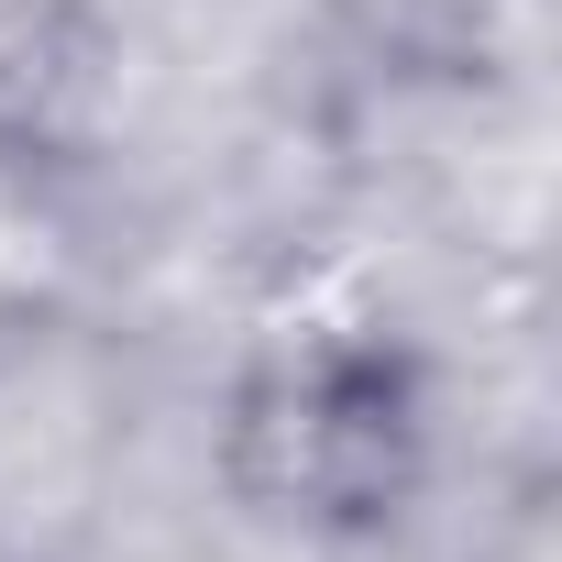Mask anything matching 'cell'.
Wrapping results in <instances>:
<instances>
[{
    "instance_id": "obj_1",
    "label": "cell",
    "mask_w": 562,
    "mask_h": 562,
    "mask_svg": "<svg viewBox=\"0 0 562 562\" xmlns=\"http://www.w3.org/2000/svg\"><path fill=\"white\" fill-rule=\"evenodd\" d=\"M0 12H12V0H0Z\"/></svg>"
}]
</instances>
